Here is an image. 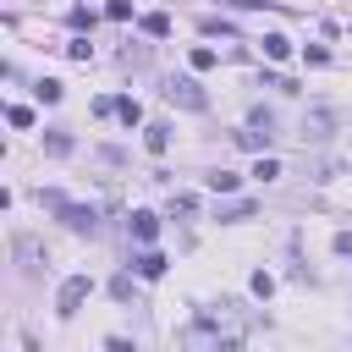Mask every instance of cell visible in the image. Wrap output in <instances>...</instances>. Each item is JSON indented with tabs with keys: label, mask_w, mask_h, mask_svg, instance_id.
<instances>
[{
	"label": "cell",
	"mask_w": 352,
	"mask_h": 352,
	"mask_svg": "<svg viewBox=\"0 0 352 352\" xmlns=\"http://www.w3.org/2000/svg\"><path fill=\"white\" fill-rule=\"evenodd\" d=\"M38 204H44L66 231H77V236H94V231H99V214H94L88 204H72V198H66V192H55V187H50V192H38Z\"/></svg>",
	"instance_id": "obj_1"
},
{
	"label": "cell",
	"mask_w": 352,
	"mask_h": 352,
	"mask_svg": "<svg viewBox=\"0 0 352 352\" xmlns=\"http://www.w3.org/2000/svg\"><path fill=\"white\" fill-rule=\"evenodd\" d=\"M88 292H94V280H88V275H66V280H60V292H55V314H60V319H72V314L88 302Z\"/></svg>",
	"instance_id": "obj_2"
},
{
	"label": "cell",
	"mask_w": 352,
	"mask_h": 352,
	"mask_svg": "<svg viewBox=\"0 0 352 352\" xmlns=\"http://www.w3.org/2000/svg\"><path fill=\"white\" fill-rule=\"evenodd\" d=\"M165 99H170V104H182V110H204V104H209V99H204V88H198L192 77H170V82H165Z\"/></svg>",
	"instance_id": "obj_3"
},
{
	"label": "cell",
	"mask_w": 352,
	"mask_h": 352,
	"mask_svg": "<svg viewBox=\"0 0 352 352\" xmlns=\"http://www.w3.org/2000/svg\"><path fill=\"white\" fill-rule=\"evenodd\" d=\"M126 231H132V242H154V236H160V214H154V209H138V214L126 220Z\"/></svg>",
	"instance_id": "obj_4"
},
{
	"label": "cell",
	"mask_w": 352,
	"mask_h": 352,
	"mask_svg": "<svg viewBox=\"0 0 352 352\" xmlns=\"http://www.w3.org/2000/svg\"><path fill=\"white\" fill-rule=\"evenodd\" d=\"M231 143H236V148H248V154H264V148H270V126H264V132H258V126L231 132Z\"/></svg>",
	"instance_id": "obj_5"
},
{
	"label": "cell",
	"mask_w": 352,
	"mask_h": 352,
	"mask_svg": "<svg viewBox=\"0 0 352 352\" xmlns=\"http://www.w3.org/2000/svg\"><path fill=\"white\" fill-rule=\"evenodd\" d=\"M165 270H170V258H165V253H154V248H148V253H138V275H143V280H160Z\"/></svg>",
	"instance_id": "obj_6"
},
{
	"label": "cell",
	"mask_w": 352,
	"mask_h": 352,
	"mask_svg": "<svg viewBox=\"0 0 352 352\" xmlns=\"http://www.w3.org/2000/svg\"><path fill=\"white\" fill-rule=\"evenodd\" d=\"M143 143H148V154H165V148H170V126H165V121H148V126H143Z\"/></svg>",
	"instance_id": "obj_7"
},
{
	"label": "cell",
	"mask_w": 352,
	"mask_h": 352,
	"mask_svg": "<svg viewBox=\"0 0 352 352\" xmlns=\"http://www.w3.org/2000/svg\"><path fill=\"white\" fill-rule=\"evenodd\" d=\"M258 44H264V55H270V60H286V55H292V38H286V33H264Z\"/></svg>",
	"instance_id": "obj_8"
},
{
	"label": "cell",
	"mask_w": 352,
	"mask_h": 352,
	"mask_svg": "<svg viewBox=\"0 0 352 352\" xmlns=\"http://www.w3.org/2000/svg\"><path fill=\"white\" fill-rule=\"evenodd\" d=\"M116 116H121L126 126H138V121H143V104H138L132 94H121V99H116Z\"/></svg>",
	"instance_id": "obj_9"
},
{
	"label": "cell",
	"mask_w": 352,
	"mask_h": 352,
	"mask_svg": "<svg viewBox=\"0 0 352 352\" xmlns=\"http://www.w3.org/2000/svg\"><path fill=\"white\" fill-rule=\"evenodd\" d=\"M143 33H148V38H165V33H170V16H165V11H148V16H143Z\"/></svg>",
	"instance_id": "obj_10"
},
{
	"label": "cell",
	"mask_w": 352,
	"mask_h": 352,
	"mask_svg": "<svg viewBox=\"0 0 352 352\" xmlns=\"http://www.w3.org/2000/svg\"><path fill=\"white\" fill-rule=\"evenodd\" d=\"M187 60H192V72H209V66H214V60H220V55H214V50H209V44H198V50H192V55H187Z\"/></svg>",
	"instance_id": "obj_11"
},
{
	"label": "cell",
	"mask_w": 352,
	"mask_h": 352,
	"mask_svg": "<svg viewBox=\"0 0 352 352\" xmlns=\"http://www.w3.org/2000/svg\"><path fill=\"white\" fill-rule=\"evenodd\" d=\"M204 182H209V187H214V192H236V176H231V170H209V176H204Z\"/></svg>",
	"instance_id": "obj_12"
},
{
	"label": "cell",
	"mask_w": 352,
	"mask_h": 352,
	"mask_svg": "<svg viewBox=\"0 0 352 352\" xmlns=\"http://www.w3.org/2000/svg\"><path fill=\"white\" fill-rule=\"evenodd\" d=\"M66 55H72V60H88V55H94V44L77 33V38H66Z\"/></svg>",
	"instance_id": "obj_13"
},
{
	"label": "cell",
	"mask_w": 352,
	"mask_h": 352,
	"mask_svg": "<svg viewBox=\"0 0 352 352\" xmlns=\"http://www.w3.org/2000/svg\"><path fill=\"white\" fill-rule=\"evenodd\" d=\"M253 176H264V182H275V176H280V160H270V154H258V165H253Z\"/></svg>",
	"instance_id": "obj_14"
},
{
	"label": "cell",
	"mask_w": 352,
	"mask_h": 352,
	"mask_svg": "<svg viewBox=\"0 0 352 352\" xmlns=\"http://www.w3.org/2000/svg\"><path fill=\"white\" fill-rule=\"evenodd\" d=\"M104 16H110V22H126V16H132V0H110Z\"/></svg>",
	"instance_id": "obj_15"
},
{
	"label": "cell",
	"mask_w": 352,
	"mask_h": 352,
	"mask_svg": "<svg viewBox=\"0 0 352 352\" xmlns=\"http://www.w3.org/2000/svg\"><path fill=\"white\" fill-rule=\"evenodd\" d=\"M66 22L82 33V28H94V11H88V6H72V16H66Z\"/></svg>",
	"instance_id": "obj_16"
},
{
	"label": "cell",
	"mask_w": 352,
	"mask_h": 352,
	"mask_svg": "<svg viewBox=\"0 0 352 352\" xmlns=\"http://www.w3.org/2000/svg\"><path fill=\"white\" fill-rule=\"evenodd\" d=\"M6 121H11V126H33V110H28V104H11Z\"/></svg>",
	"instance_id": "obj_17"
},
{
	"label": "cell",
	"mask_w": 352,
	"mask_h": 352,
	"mask_svg": "<svg viewBox=\"0 0 352 352\" xmlns=\"http://www.w3.org/2000/svg\"><path fill=\"white\" fill-rule=\"evenodd\" d=\"M44 148H50V154H72V138H66V132H50Z\"/></svg>",
	"instance_id": "obj_18"
},
{
	"label": "cell",
	"mask_w": 352,
	"mask_h": 352,
	"mask_svg": "<svg viewBox=\"0 0 352 352\" xmlns=\"http://www.w3.org/2000/svg\"><path fill=\"white\" fill-rule=\"evenodd\" d=\"M248 214H253V204H248V198H242V204H226V209H220V220H248Z\"/></svg>",
	"instance_id": "obj_19"
},
{
	"label": "cell",
	"mask_w": 352,
	"mask_h": 352,
	"mask_svg": "<svg viewBox=\"0 0 352 352\" xmlns=\"http://www.w3.org/2000/svg\"><path fill=\"white\" fill-rule=\"evenodd\" d=\"M38 99H44V104H55V99H60V82H55V77H44V82H38Z\"/></svg>",
	"instance_id": "obj_20"
},
{
	"label": "cell",
	"mask_w": 352,
	"mask_h": 352,
	"mask_svg": "<svg viewBox=\"0 0 352 352\" xmlns=\"http://www.w3.org/2000/svg\"><path fill=\"white\" fill-rule=\"evenodd\" d=\"M192 209H198V204H192L187 192H176V198H170V214H192Z\"/></svg>",
	"instance_id": "obj_21"
},
{
	"label": "cell",
	"mask_w": 352,
	"mask_h": 352,
	"mask_svg": "<svg viewBox=\"0 0 352 352\" xmlns=\"http://www.w3.org/2000/svg\"><path fill=\"white\" fill-rule=\"evenodd\" d=\"M110 292H116V297L126 302V297H132V275H116V280H110Z\"/></svg>",
	"instance_id": "obj_22"
},
{
	"label": "cell",
	"mask_w": 352,
	"mask_h": 352,
	"mask_svg": "<svg viewBox=\"0 0 352 352\" xmlns=\"http://www.w3.org/2000/svg\"><path fill=\"white\" fill-rule=\"evenodd\" d=\"M270 292H275V280H270V275L258 270V275H253V297H270Z\"/></svg>",
	"instance_id": "obj_23"
},
{
	"label": "cell",
	"mask_w": 352,
	"mask_h": 352,
	"mask_svg": "<svg viewBox=\"0 0 352 352\" xmlns=\"http://www.w3.org/2000/svg\"><path fill=\"white\" fill-rule=\"evenodd\" d=\"M104 352H138V346H132L126 336H110V341H104Z\"/></svg>",
	"instance_id": "obj_24"
}]
</instances>
